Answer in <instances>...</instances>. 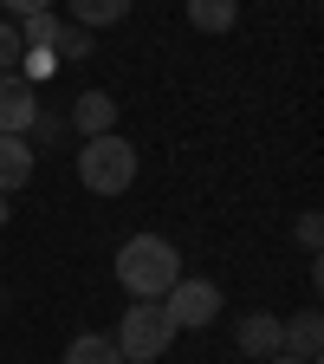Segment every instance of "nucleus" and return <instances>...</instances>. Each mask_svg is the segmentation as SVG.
I'll return each mask as SVG.
<instances>
[{
    "label": "nucleus",
    "instance_id": "f8f14e48",
    "mask_svg": "<svg viewBox=\"0 0 324 364\" xmlns=\"http://www.w3.org/2000/svg\"><path fill=\"white\" fill-rule=\"evenodd\" d=\"M65 364H123V351H117L111 332H78L65 345Z\"/></svg>",
    "mask_w": 324,
    "mask_h": 364
},
{
    "label": "nucleus",
    "instance_id": "1a4fd4ad",
    "mask_svg": "<svg viewBox=\"0 0 324 364\" xmlns=\"http://www.w3.org/2000/svg\"><path fill=\"white\" fill-rule=\"evenodd\" d=\"M33 182V144L26 136H0V196H13Z\"/></svg>",
    "mask_w": 324,
    "mask_h": 364
},
{
    "label": "nucleus",
    "instance_id": "dca6fc26",
    "mask_svg": "<svg viewBox=\"0 0 324 364\" xmlns=\"http://www.w3.org/2000/svg\"><path fill=\"white\" fill-rule=\"evenodd\" d=\"M59 0H0V14L7 20H33V14H52Z\"/></svg>",
    "mask_w": 324,
    "mask_h": 364
},
{
    "label": "nucleus",
    "instance_id": "a211bd4d",
    "mask_svg": "<svg viewBox=\"0 0 324 364\" xmlns=\"http://www.w3.org/2000/svg\"><path fill=\"white\" fill-rule=\"evenodd\" d=\"M7 215H13V208H7V196H0V228H7Z\"/></svg>",
    "mask_w": 324,
    "mask_h": 364
},
{
    "label": "nucleus",
    "instance_id": "f3484780",
    "mask_svg": "<svg viewBox=\"0 0 324 364\" xmlns=\"http://www.w3.org/2000/svg\"><path fill=\"white\" fill-rule=\"evenodd\" d=\"M318 241H324V221H318V215H298V247H305L311 260H318Z\"/></svg>",
    "mask_w": 324,
    "mask_h": 364
},
{
    "label": "nucleus",
    "instance_id": "2eb2a0df",
    "mask_svg": "<svg viewBox=\"0 0 324 364\" xmlns=\"http://www.w3.org/2000/svg\"><path fill=\"white\" fill-rule=\"evenodd\" d=\"M20 53H26V46H20V26L0 20V72H20Z\"/></svg>",
    "mask_w": 324,
    "mask_h": 364
},
{
    "label": "nucleus",
    "instance_id": "9b49d317",
    "mask_svg": "<svg viewBox=\"0 0 324 364\" xmlns=\"http://www.w3.org/2000/svg\"><path fill=\"white\" fill-rule=\"evenodd\" d=\"M189 26L195 33H234L240 26V0H189Z\"/></svg>",
    "mask_w": 324,
    "mask_h": 364
},
{
    "label": "nucleus",
    "instance_id": "f257e3e1",
    "mask_svg": "<svg viewBox=\"0 0 324 364\" xmlns=\"http://www.w3.org/2000/svg\"><path fill=\"white\" fill-rule=\"evenodd\" d=\"M175 280H181L175 241H162V235H130V241L117 247V287H123L130 299H162Z\"/></svg>",
    "mask_w": 324,
    "mask_h": 364
},
{
    "label": "nucleus",
    "instance_id": "0eeeda50",
    "mask_svg": "<svg viewBox=\"0 0 324 364\" xmlns=\"http://www.w3.org/2000/svg\"><path fill=\"white\" fill-rule=\"evenodd\" d=\"M65 124L78 130V144H84V136H111V130H117V98H111V91H98V85H91V91H78V98H72Z\"/></svg>",
    "mask_w": 324,
    "mask_h": 364
},
{
    "label": "nucleus",
    "instance_id": "6e6552de",
    "mask_svg": "<svg viewBox=\"0 0 324 364\" xmlns=\"http://www.w3.org/2000/svg\"><path fill=\"white\" fill-rule=\"evenodd\" d=\"M318 351H324V318H318V312H292V318H286V358L318 364Z\"/></svg>",
    "mask_w": 324,
    "mask_h": 364
},
{
    "label": "nucleus",
    "instance_id": "6ab92c4d",
    "mask_svg": "<svg viewBox=\"0 0 324 364\" xmlns=\"http://www.w3.org/2000/svg\"><path fill=\"white\" fill-rule=\"evenodd\" d=\"M266 364H298V358H286V351H279V358H266Z\"/></svg>",
    "mask_w": 324,
    "mask_h": 364
},
{
    "label": "nucleus",
    "instance_id": "f03ea898",
    "mask_svg": "<svg viewBox=\"0 0 324 364\" xmlns=\"http://www.w3.org/2000/svg\"><path fill=\"white\" fill-rule=\"evenodd\" d=\"M136 150H130V136L123 130H111V136H84L78 144V182L91 196H123L130 182H136Z\"/></svg>",
    "mask_w": 324,
    "mask_h": 364
},
{
    "label": "nucleus",
    "instance_id": "4468645a",
    "mask_svg": "<svg viewBox=\"0 0 324 364\" xmlns=\"http://www.w3.org/2000/svg\"><path fill=\"white\" fill-rule=\"evenodd\" d=\"M52 33H59V14H33L20 26V46H26V53H52Z\"/></svg>",
    "mask_w": 324,
    "mask_h": 364
},
{
    "label": "nucleus",
    "instance_id": "20e7f679",
    "mask_svg": "<svg viewBox=\"0 0 324 364\" xmlns=\"http://www.w3.org/2000/svg\"><path fill=\"white\" fill-rule=\"evenodd\" d=\"M162 312H169L175 332H208L214 318H220V287H214V280H195V273H181V280L162 293Z\"/></svg>",
    "mask_w": 324,
    "mask_h": 364
},
{
    "label": "nucleus",
    "instance_id": "9d476101",
    "mask_svg": "<svg viewBox=\"0 0 324 364\" xmlns=\"http://www.w3.org/2000/svg\"><path fill=\"white\" fill-rule=\"evenodd\" d=\"M65 7H72V26H84V33H104V26L130 20V0H65Z\"/></svg>",
    "mask_w": 324,
    "mask_h": 364
},
{
    "label": "nucleus",
    "instance_id": "39448f33",
    "mask_svg": "<svg viewBox=\"0 0 324 364\" xmlns=\"http://www.w3.org/2000/svg\"><path fill=\"white\" fill-rule=\"evenodd\" d=\"M234 345H240V358H253V364L279 358V351H286V318H279V312H240Z\"/></svg>",
    "mask_w": 324,
    "mask_h": 364
},
{
    "label": "nucleus",
    "instance_id": "423d86ee",
    "mask_svg": "<svg viewBox=\"0 0 324 364\" xmlns=\"http://www.w3.org/2000/svg\"><path fill=\"white\" fill-rule=\"evenodd\" d=\"M39 117V85H26L20 72H0V136H26Z\"/></svg>",
    "mask_w": 324,
    "mask_h": 364
},
{
    "label": "nucleus",
    "instance_id": "7ed1b4c3",
    "mask_svg": "<svg viewBox=\"0 0 324 364\" xmlns=\"http://www.w3.org/2000/svg\"><path fill=\"white\" fill-rule=\"evenodd\" d=\"M111 338H117L123 364H156V358H162V351L175 345V326H169V312H162V299H130Z\"/></svg>",
    "mask_w": 324,
    "mask_h": 364
},
{
    "label": "nucleus",
    "instance_id": "ddd939ff",
    "mask_svg": "<svg viewBox=\"0 0 324 364\" xmlns=\"http://www.w3.org/2000/svg\"><path fill=\"white\" fill-rule=\"evenodd\" d=\"M98 53V39H91L84 26H72V20H59V33H52V59L65 65V59H91Z\"/></svg>",
    "mask_w": 324,
    "mask_h": 364
}]
</instances>
